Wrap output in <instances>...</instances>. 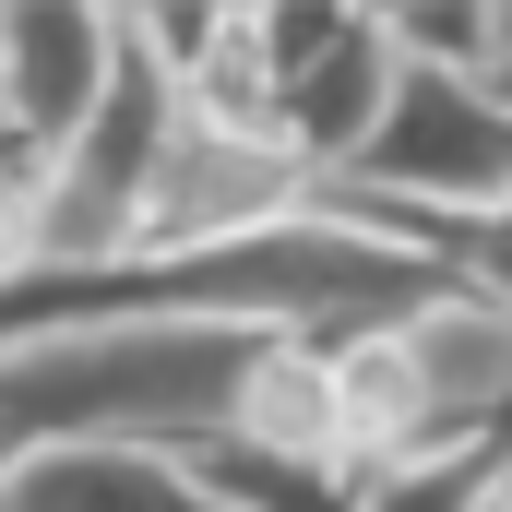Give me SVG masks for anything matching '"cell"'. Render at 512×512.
<instances>
[{
	"mask_svg": "<svg viewBox=\"0 0 512 512\" xmlns=\"http://www.w3.org/2000/svg\"><path fill=\"white\" fill-rule=\"evenodd\" d=\"M0 512H227V501L191 477L179 441H84V453L24 465L0 489Z\"/></svg>",
	"mask_w": 512,
	"mask_h": 512,
	"instance_id": "8992f818",
	"label": "cell"
},
{
	"mask_svg": "<svg viewBox=\"0 0 512 512\" xmlns=\"http://www.w3.org/2000/svg\"><path fill=\"white\" fill-rule=\"evenodd\" d=\"M393 72H405L393 12H322V0L310 12H262V120L310 167V191L370 155V131L393 108Z\"/></svg>",
	"mask_w": 512,
	"mask_h": 512,
	"instance_id": "277c9868",
	"label": "cell"
},
{
	"mask_svg": "<svg viewBox=\"0 0 512 512\" xmlns=\"http://www.w3.org/2000/svg\"><path fill=\"white\" fill-rule=\"evenodd\" d=\"M298 215H310V167H298L286 143L215 131V120L179 108L155 179H143V203H131L120 262H215V251H251L274 227H298Z\"/></svg>",
	"mask_w": 512,
	"mask_h": 512,
	"instance_id": "3957f363",
	"label": "cell"
},
{
	"mask_svg": "<svg viewBox=\"0 0 512 512\" xmlns=\"http://www.w3.org/2000/svg\"><path fill=\"white\" fill-rule=\"evenodd\" d=\"M310 215H512V108L489 72L405 60L370 155L310 191Z\"/></svg>",
	"mask_w": 512,
	"mask_h": 512,
	"instance_id": "7a4b0ae2",
	"label": "cell"
},
{
	"mask_svg": "<svg viewBox=\"0 0 512 512\" xmlns=\"http://www.w3.org/2000/svg\"><path fill=\"white\" fill-rule=\"evenodd\" d=\"M227 441L286 453V465H346V393H334V346H322V334H274V346H262V370L239 382ZM346 477H358V465H346Z\"/></svg>",
	"mask_w": 512,
	"mask_h": 512,
	"instance_id": "52a82bcc",
	"label": "cell"
},
{
	"mask_svg": "<svg viewBox=\"0 0 512 512\" xmlns=\"http://www.w3.org/2000/svg\"><path fill=\"white\" fill-rule=\"evenodd\" d=\"M12 155H24V143H12V120H0V167H12Z\"/></svg>",
	"mask_w": 512,
	"mask_h": 512,
	"instance_id": "ba28073f",
	"label": "cell"
},
{
	"mask_svg": "<svg viewBox=\"0 0 512 512\" xmlns=\"http://www.w3.org/2000/svg\"><path fill=\"white\" fill-rule=\"evenodd\" d=\"M120 60H131V12H48V0L0 12V120H12V143L72 155L108 108Z\"/></svg>",
	"mask_w": 512,
	"mask_h": 512,
	"instance_id": "5b68a950",
	"label": "cell"
},
{
	"mask_svg": "<svg viewBox=\"0 0 512 512\" xmlns=\"http://www.w3.org/2000/svg\"><path fill=\"white\" fill-rule=\"evenodd\" d=\"M262 322H120L0 358V489L84 441H203L239 417V382L262 370Z\"/></svg>",
	"mask_w": 512,
	"mask_h": 512,
	"instance_id": "6da1fadb",
	"label": "cell"
}]
</instances>
